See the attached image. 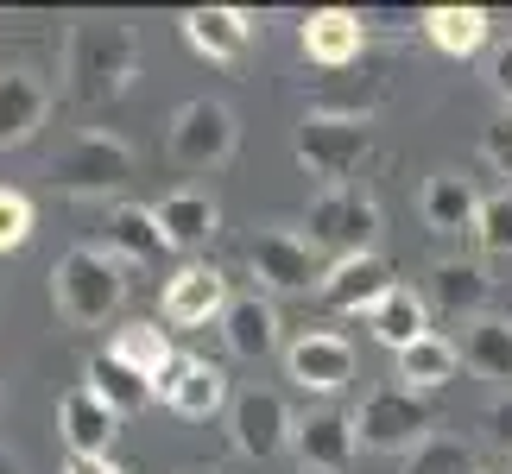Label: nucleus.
Masks as SVG:
<instances>
[{"instance_id": "f257e3e1", "label": "nucleus", "mask_w": 512, "mask_h": 474, "mask_svg": "<svg viewBox=\"0 0 512 474\" xmlns=\"http://www.w3.org/2000/svg\"><path fill=\"white\" fill-rule=\"evenodd\" d=\"M140 76V38L121 19H76L70 26V51H64V89L76 102L102 108L121 102Z\"/></svg>"}, {"instance_id": "f03ea898", "label": "nucleus", "mask_w": 512, "mask_h": 474, "mask_svg": "<svg viewBox=\"0 0 512 474\" xmlns=\"http://www.w3.org/2000/svg\"><path fill=\"white\" fill-rule=\"evenodd\" d=\"M121 298H127V279L108 260V247H70L51 266V304L70 329H102L121 310Z\"/></svg>"}, {"instance_id": "7ed1b4c3", "label": "nucleus", "mask_w": 512, "mask_h": 474, "mask_svg": "<svg viewBox=\"0 0 512 474\" xmlns=\"http://www.w3.org/2000/svg\"><path fill=\"white\" fill-rule=\"evenodd\" d=\"M291 152L310 177H323V190H348V177L373 152V127L367 114H304L291 133Z\"/></svg>"}, {"instance_id": "20e7f679", "label": "nucleus", "mask_w": 512, "mask_h": 474, "mask_svg": "<svg viewBox=\"0 0 512 474\" xmlns=\"http://www.w3.org/2000/svg\"><path fill=\"white\" fill-rule=\"evenodd\" d=\"M424 437H437L430 399H418V392H405V386L367 392L361 411H354V443L373 449V456H411Z\"/></svg>"}, {"instance_id": "39448f33", "label": "nucleus", "mask_w": 512, "mask_h": 474, "mask_svg": "<svg viewBox=\"0 0 512 474\" xmlns=\"http://www.w3.org/2000/svg\"><path fill=\"white\" fill-rule=\"evenodd\" d=\"M51 184L64 196H114L133 184V146L121 140V133H76V140L51 158Z\"/></svg>"}, {"instance_id": "423d86ee", "label": "nucleus", "mask_w": 512, "mask_h": 474, "mask_svg": "<svg viewBox=\"0 0 512 474\" xmlns=\"http://www.w3.org/2000/svg\"><path fill=\"white\" fill-rule=\"evenodd\" d=\"M304 228H310V247L317 253H336V260H354V253H373V234H380V203L348 184V190H317L304 209Z\"/></svg>"}, {"instance_id": "0eeeda50", "label": "nucleus", "mask_w": 512, "mask_h": 474, "mask_svg": "<svg viewBox=\"0 0 512 474\" xmlns=\"http://www.w3.org/2000/svg\"><path fill=\"white\" fill-rule=\"evenodd\" d=\"M234 140H241V121H234L228 102H209V95H196V102H184L171 114V133L165 146L184 171H215L234 158Z\"/></svg>"}, {"instance_id": "6e6552de", "label": "nucleus", "mask_w": 512, "mask_h": 474, "mask_svg": "<svg viewBox=\"0 0 512 474\" xmlns=\"http://www.w3.org/2000/svg\"><path fill=\"white\" fill-rule=\"evenodd\" d=\"M247 272L260 279L266 298H298V291H317L323 285V260H317V247L304 241V234H291V228H260L253 234V247H247Z\"/></svg>"}, {"instance_id": "1a4fd4ad", "label": "nucleus", "mask_w": 512, "mask_h": 474, "mask_svg": "<svg viewBox=\"0 0 512 474\" xmlns=\"http://www.w3.org/2000/svg\"><path fill=\"white\" fill-rule=\"evenodd\" d=\"M291 430H298V418H291V405L279 399V392H266V386L234 392L228 437H234V449H241L247 462H272L279 449H291Z\"/></svg>"}, {"instance_id": "9d476101", "label": "nucleus", "mask_w": 512, "mask_h": 474, "mask_svg": "<svg viewBox=\"0 0 512 474\" xmlns=\"http://www.w3.org/2000/svg\"><path fill=\"white\" fill-rule=\"evenodd\" d=\"M285 373L298 392H317V399H336L354 380V342L336 329H304L298 342L285 348Z\"/></svg>"}, {"instance_id": "9b49d317", "label": "nucleus", "mask_w": 512, "mask_h": 474, "mask_svg": "<svg viewBox=\"0 0 512 474\" xmlns=\"http://www.w3.org/2000/svg\"><path fill=\"white\" fill-rule=\"evenodd\" d=\"M228 304H234V291H228L222 272L203 266V260H190V266L171 272L159 310H165L171 329H209V323H222V316H228Z\"/></svg>"}, {"instance_id": "f8f14e48", "label": "nucleus", "mask_w": 512, "mask_h": 474, "mask_svg": "<svg viewBox=\"0 0 512 474\" xmlns=\"http://www.w3.org/2000/svg\"><path fill=\"white\" fill-rule=\"evenodd\" d=\"M392 285H399V279H392V266L380 260V253H354V260H336V266L323 272L317 298L336 310V316H361V323H367Z\"/></svg>"}, {"instance_id": "ddd939ff", "label": "nucleus", "mask_w": 512, "mask_h": 474, "mask_svg": "<svg viewBox=\"0 0 512 474\" xmlns=\"http://www.w3.org/2000/svg\"><path fill=\"white\" fill-rule=\"evenodd\" d=\"M159 399L171 418H184V424H209L228 399V373L215 367V361H196V354H177V367L159 380Z\"/></svg>"}, {"instance_id": "4468645a", "label": "nucleus", "mask_w": 512, "mask_h": 474, "mask_svg": "<svg viewBox=\"0 0 512 474\" xmlns=\"http://www.w3.org/2000/svg\"><path fill=\"white\" fill-rule=\"evenodd\" d=\"M291 449H298V468L304 474H348L354 468V418H342V411H304L298 430H291Z\"/></svg>"}, {"instance_id": "2eb2a0df", "label": "nucleus", "mask_w": 512, "mask_h": 474, "mask_svg": "<svg viewBox=\"0 0 512 474\" xmlns=\"http://www.w3.org/2000/svg\"><path fill=\"white\" fill-rule=\"evenodd\" d=\"M298 45L317 70H348L354 57L367 51V13H348V7H317L304 13L298 26Z\"/></svg>"}, {"instance_id": "dca6fc26", "label": "nucleus", "mask_w": 512, "mask_h": 474, "mask_svg": "<svg viewBox=\"0 0 512 474\" xmlns=\"http://www.w3.org/2000/svg\"><path fill=\"white\" fill-rule=\"evenodd\" d=\"M51 83L45 76H32V70H0V152H13V146H26L38 127H45V114H51Z\"/></svg>"}, {"instance_id": "f3484780", "label": "nucleus", "mask_w": 512, "mask_h": 474, "mask_svg": "<svg viewBox=\"0 0 512 474\" xmlns=\"http://www.w3.org/2000/svg\"><path fill=\"white\" fill-rule=\"evenodd\" d=\"M184 45L209 64H241L253 51V19L241 7H190L184 13Z\"/></svg>"}, {"instance_id": "a211bd4d", "label": "nucleus", "mask_w": 512, "mask_h": 474, "mask_svg": "<svg viewBox=\"0 0 512 474\" xmlns=\"http://www.w3.org/2000/svg\"><path fill=\"white\" fill-rule=\"evenodd\" d=\"M152 215H159V234L171 253H196L215 241V228H222V203H215L209 190H171L152 203Z\"/></svg>"}, {"instance_id": "6ab92c4d", "label": "nucleus", "mask_w": 512, "mask_h": 474, "mask_svg": "<svg viewBox=\"0 0 512 474\" xmlns=\"http://www.w3.org/2000/svg\"><path fill=\"white\" fill-rule=\"evenodd\" d=\"M57 424H64L70 456H89V462H108L114 437H121V418H114L89 386H70L64 399H57Z\"/></svg>"}, {"instance_id": "aec40b11", "label": "nucleus", "mask_w": 512, "mask_h": 474, "mask_svg": "<svg viewBox=\"0 0 512 474\" xmlns=\"http://www.w3.org/2000/svg\"><path fill=\"white\" fill-rule=\"evenodd\" d=\"M279 304L266 298V291H241V298L228 304L222 316V342L234 361H266V354H279Z\"/></svg>"}, {"instance_id": "412c9836", "label": "nucleus", "mask_w": 512, "mask_h": 474, "mask_svg": "<svg viewBox=\"0 0 512 474\" xmlns=\"http://www.w3.org/2000/svg\"><path fill=\"white\" fill-rule=\"evenodd\" d=\"M418 209H424V228L430 234H475L481 190H475V177H462V171H430Z\"/></svg>"}, {"instance_id": "4be33fe9", "label": "nucleus", "mask_w": 512, "mask_h": 474, "mask_svg": "<svg viewBox=\"0 0 512 474\" xmlns=\"http://www.w3.org/2000/svg\"><path fill=\"white\" fill-rule=\"evenodd\" d=\"M462 367L481 373V380H494L500 392H512V316L487 310L475 323H462Z\"/></svg>"}, {"instance_id": "5701e85b", "label": "nucleus", "mask_w": 512, "mask_h": 474, "mask_svg": "<svg viewBox=\"0 0 512 474\" xmlns=\"http://www.w3.org/2000/svg\"><path fill=\"white\" fill-rule=\"evenodd\" d=\"M165 234H159V215H152L146 203H121L108 215V260L114 266H159L165 260Z\"/></svg>"}, {"instance_id": "b1692460", "label": "nucleus", "mask_w": 512, "mask_h": 474, "mask_svg": "<svg viewBox=\"0 0 512 474\" xmlns=\"http://www.w3.org/2000/svg\"><path fill=\"white\" fill-rule=\"evenodd\" d=\"M487 291H494V279H487L481 260H443L437 272H430V304H437L443 316H456V323L487 316Z\"/></svg>"}, {"instance_id": "393cba45", "label": "nucleus", "mask_w": 512, "mask_h": 474, "mask_svg": "<svg viewBox=\"0 0 512 474\" xmlns=\"http://www.w3.org/2000/svg\"><path fill=\"white\" fill-rule=\"evenodd\" d=\"M367 329H373V342H380V348L405 354L418 335H430V298H424V291H411V285H392L386 298H380V310L367 316Z\"/></svg>"}, {"instance_id": "a878e982", "label": "nucleus", "mask_w": 512, "mask_h": 474, "mask_svg": "<svg viewBox=\"0 0 512 474\" xmlns=\"http://www.w3.org/2000/svg\"><path fill=\"white\" fill-rule=\"evenodd\" d=\"M456 367H462V348L430 329V335H418V342L399 354V386L418 392V399H430V392H443L449 380H456Z\"/></svg>"}, {"instance_id": "bb28decb", "label": "nucleus", "mask_w": 512, "mask_h": 474, "mask_svg": "<svg viewBox=\"0 0 512 474\" xmlns=\"http://www.w3.org/2000/svg\"><path fill=\"white\" fill-rule=\"evenodd\" d=\"M83 386H89L121 424L133 418V411H146V405H152V392H159V386H146L133 367H121L114 354H89V361H83Z\"/></svg>"}, {"instance_id": "cd10ccee", "label": "nucleus", "mask_w": 512, "mask_h": 474, "mask_svg": "<svg viewBox=\"0 0 512 474\" xmlns=\"http://www.w3.org/2000/svg\"><path fill=\"white\" fill-rule=\"evenodd\" d=\"M418 26L443 57H475V51H487V38H494V19L481 7H430Z\"/></svg>"}, {"instance_id": "c85d7f7f", "label": "nucleus", "mask_w": 512, "mask_h": 474, "mask_svg": "<svg viewBox=\"0 0 512 474\" xmlns=\"http://www.w3.org/2000/svg\"><path fill=\"white\" fill-rule=\"evenodd\" d=\"M108 354H114L121 367H133L146 386H159L165 373L177 367V354H171V335H165L159 323H121V329H114V342H108Z\"/></svg>"}, {"instance_id": "c756f323", "label": "nucleus", "mask_w": 512, "mask_h": 474, "mask_svg": "<svg viewBox=\"0 0 512 474\" xmlns=\"http://www.w3.org/2000/svg\"><path fill=\"white\" fill-rule=\"evenodd\" d=\"M405 474H481V468H475V449H468L462 437H443L437 430V437H424L405 456Z\"/></svg>"}, {"instance_id": "7c9ffc66", "label": "nucleus", "mask_w": 512, "mask_h": 474, "mask_svg": "<svg viewBox=\"0 0 512 474\" xmlns=\"http://www.w3.org/2000/svg\"><path fill=\"white\" fill-rule=\"evenodd\" d=\"M475 247L487 260H512V190L481 196V215H475Z\"/></svg>"}, {"instance_id": "2f4dec72", "label": "nucleus", "mask_w": 512, "mask_h": 474, "mask_svg": "<svg viewBox=\"0 0 512 474\" xmlns=\"http://www.w3.org/2000/svg\"><path fill=\"white\" fill-rule=\"evenodd\" d=\"M32 228H38L32 196L13 190V184H0V253H19V247L32 241Z\"/></svg>"}, {"instance_id": "473e14b6", "label": "nucleus", "mask_w": 512, "mask_h": 474, "mask_svg": "<svg viewBox=\"0 0 512 474\" xmlns=\"http://www.w3.org/2000/svg\"><path fill=\"white\" fill-rule=\"evenodd\" d=\"M481 152H487V165L500 177H512V114H500V121L481 133Z\"/></svg>"}, {"instance_id": "72a5a7b5", "label": "nucleus", "mask_w": 512, "mask_h": 474, "mask_svg": "<svg viewBox=\"0 0 512 474\" xmlns=\"http://www.w3.org/2000/svg\"><path fill=\"white\" fill-rule=\"evenodd\" d=\"M487 83H494V95H500V102L512 108V38L487 51Z\"/></svg>"}, {"instance_id": "f704fd0d", "label": "nucleus", "mask_w": 512, "mask_h": 474, "mask_svg": "<svg viewBox=\"0 0 512 474\" xmlns=\"http://www.w3.org/2000/svg\"><path fill=\"white\" fill-rule=\"evenodd\" d=\"M481 424H487V437H494L500 449H512V392H500V399L487 405V418H481Z\"/></svg>"}, {"instance_id": "c9c22d12", "label": "nucleus", "mask_w": 512, "mask_h": 474, "mask_svg": "<svg viewBox=\"0 0 512 474\" xmlns=\"http://www.w3.org/2000/svg\"><path fill=\"white\" fill-rule=\"evenodd\" d=\"M64 474H127V468H121V462H114V456H108V462H89V456H70V462H64Z\"/></svg>"}, {"instance_id": "e433bc0d", "label": "nucleus", "mask_w": 512, "mask_h": 474, "mask_svg": "<svg viewBox=\"0 0 512 474\" xmlns=\"http://www.w3.org/2000/svg\"><path fill=\"white\" fill-rule=\"evenodd\" d=\"M0 474H19V456H7V449H0Z\"/></svg>"}, {"instance_id": "4c0bfd02", "label": "nucleus", "mask_w": 512, "mask_h": 474, "mask_svg": "<svg viewBox=\"0 0 512 474\" xmlns=\"http://www.w3.org/2000/svg\"><path fill=\"white\" fill-rule=\"evenodd\" d=\"M481 474H512V468H481Z\"/></svg>"}, {"instance_id": "58836bf2", "label": "nucleus", "mask_w": 512, "mask_h": 474, "mask_svg": "<svg viewBox=\"0 0 512 474\" xmlns=\"http://www.w3.org/2000/svg\"><path fill=\"white\" fill-rule=\"evenodd\" d=\"M196 474H222V468H196Z\"/></svg>"}]
</instances>
